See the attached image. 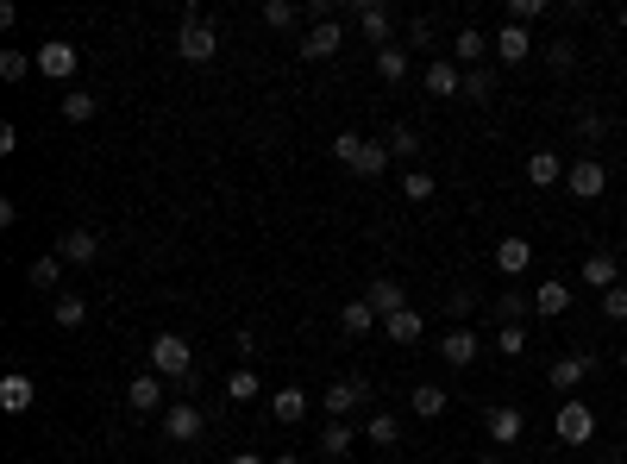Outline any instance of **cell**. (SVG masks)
I'll use <instances>...</instances> for the list:
<instances>
[{
	"label": "cell",
	"mask_w": 627,
	"mask_h": 464,
	"mask_svg": "<svg viewBox=\"0 0 627 464\" xmlns=\"http://www.w3.org/2000/svg\"><path fill=\"white\" fill-rule=\"evenodd\" d=\"M176 51H182V63H214V57H220V32L207 26V13H201V7L182 13V26H176Z\"/></svg>",
	"instance_id": "obj_1"
},
{
	"label": "cell",
	"mask_w": 627,
	"mask_h": 464,
	"mask_svg": "<svg viewBox=\"0 0 627 464\" xmlns=\"http://www.w3.org/2000/svg\"><path fill=\"white\" fill-rule=\"evenodd\" d=\"M151 370H157L164 383H189V370H195L189 339H182V333H157V339H151Z\"/></svg>",
	"instance_id": "obj_2"
},
{
	"label": "cell",
	"mask_w": 627,
	"mask_h": 464,
	"mask_svg": "<svg viewBox=\"0 0 627 464\" xmlns=\"http://www.w3.org/2000/svg\"><path fill=\"white\" fill-rule=\"evenodd\" d=\"M552 433H559V446H590V439H596V408L590 402H559Z\"/></svg>",
	"instance_id": "obj_3"
},
{
	"label": "cell",
	"mask_w": 627,
	"mask_h": 464,
	"mask_svg": "<svg viewBox=\"0 0 627 464\" xmlns=\"http://www.w3.org/2000/svg\"><path fill=\"white\" fill-rule=\"evenodd\" d=\"M602 189H609V170H602L590 151H584V157H571V170H565V195H571V201H596Z\"/></svg>",
	"instance_id": "obj_4"
},
{
	"label": "cell",
	"mask_w": 627,
	"mask_h": 464,
	"mask_svg": "<svg viewBox=\"0 0 627 464\" xmlns=\"http://www.w3.org/2000/svg\"><path fill=\"white\" fill-rule=\"evenodd\" d=\"M483 427H490V446L508 452V446H521V433H527V414L515 402H496L490 414H483Z\"/></svg>",
	"instance_id": "obj_5"
},
{
	"label": "cell",
	"mask_w": 627,
	"mask_h": 464,
	"mask_svg": "<svg viewBox=\"0 0 627 464\" xmlns=\"http://www.w3.org/2000/svg\"><path fill=\"white\" fill-rule=\"evenodd\" d=\"M76 63H82V51H76L69 38H44V44H38V76L69 82V76H76Z\"/></svg>",
	"instance_id": "obj_6"
},
{
	"label": "cell",
	"mask_w": 627,
	"mask_h": 464,
	"mask_svg": "<svg viewBox=\"0 0 627 464\" xmlns=\"http://www.w3.org/2000/svg\"><path fill=\"white\" fill-rule=\"evenodd\" d=\"M201 408L195 402H170L164 408V439H176V446H195V439H201Z\"/></svg>",
	"instance_id": "obj_7"
},
{
	"label": "cell",
	"mask_w": 627,
	"mask_h": 464,
	"mask_svg": "<svg viewBox=\"0 0 627 464\" xmlns=\"http://www.w3.org/2000/svg\"><path fill=\"white\" fill-rule=\"evenodd\" d=\"M421 82H427V95H433V101H452V95H464V69H458L452 57H433V63L421 69Z\"/></svg>",
	"instance_id": "obj_8"
},
{
	"label": "cell",
	"mask_w": 627,
	"mask_h": 464,
	"mask_svg": "<svg viewBox=\"0 0 627 464\" xmlns=\"http://www.w3.org/2000/svg\"><path fill=\"white\" fill-rule=\"evenodd\" d=\"M477 352H483V339H477L471 327H452L446 339H439V358H446L452 370H471V364H477Z\"/></svg>",
	"instance_id": "obj_9"
},
{
	"label": "cell",
	"mask_w": 627,
	"mask_h": 464,
	"mask_svg": "<svg viewBox=\"0 0 627 464\" xmlns=\"http://www.w3.org/2000/svg\"><path fill=\"white\" fill-rule=\"evenodd\" d=\"M364 396H370V383H364V377H345V383H327V396H320V408H327L333 421H345V414H352Z\"/></svg>",
	"instance_id": "obj_10"
},
{
	"label": "cell",
	"mask_w": 627,
	"mask_h": 464,
	"mask_svg": "<svg viewBox=\"0 0 627 464\" xmlns=\"http://www.w3.org/2000/svg\"><path fill=\"white\" fill-rule=\"evenodd\" d=\"M358 26H364V38L377 44V51H383V44H396V19H389L383 0H358Z\"/></svg>",
	"instance_id": "obj_11"
},
{
	"label": "cell",
	"mask_w": 627,
	"mask_h": 464,
	"mask_svg": "<svg viewBox=\"0 0 627 464\" xmlns=\"http://www.w3.org/2000/svg\"><path fill=\"white\" fill-rule=\"evenodd\" d=\"M32 402H38V383L26 370H7V377H0V414H26Z\"/></svg>",
	"instance_id": "obj_12"
},
{
	"label": "cell",
	"mask_w": 627,
	"mask_h": 464,
	"mask_svg": "<svg viewBox=\"0 0 627 464\" xmlns=\"http://www.w3.org/2000/svg\"><path fill=\"white\" fill-rule=\"evenodd\" d=\"M126 402H132V414H157V408H170V402H164V377H157V370H138L132 389H126Z\"/></svg>",
	"instance_id": "obj_13"
},
{
	"label": "cell",
	"mask_w": 627,
	"mask_h": 464,
	"mask_svg": "<svg viewBox=\"0 0 627 464\" xmlns=\"http://www.w3.org/2000/svg\"><path fill=\"white\" fill-rule=\"evenodd\" d=\"M339 44H345V32H339V19H320V26L301 38V57L308 63H327V57H339Z\"/></svg>",
	"instance_id": "obj_14"
},
{
	"label": "cell",
	"mask_w": 627,
	"mask_h": 464,
	"mask_svg": "<svg viewBox=\"0 0 627 464\" xmlns=\"http://www.w3.org/2000/svg\"><path fill=\"white\" fill-rule=\"evenodd\" d=\"M584 377H596V352H565L559 364H552V389H565V396H571Z\"/></svg>",
	"instance_id": "obj_15"
},
{
	"label": "cell",
	"mask_w": 627,
	"mask_h": 464,
	"mask_svg": "<svg viewBox=\"0 0 627 464\" xmlns=\"http://www.w3.org/2000/svg\"><path fill=\"white\" fill-rule=\"evenodd\" d=\"M615 283H621V264H615V251H590V258H584V289L609 295Z\"/></svg>",
	"instance_id": "obj_16"
},
{
	"label": "cell",
	"mask_w": 627,
	"mask_h": 464,
	"mask_svg": "<svg viewBox=\"0 0 627 464\" xmlns=\"http://www.w3.org/2000/svg\"><path fill=\"white\" fill-rule=\"evenodd\" d=\"M57 258L63 264H95L101 258V239L88 226H76V232H63V239H57Z\"/></svg>",
	"instance_id": "obj_17"
},
{
	"label": "cell",
	"mask_w": 627,
	"mask_h": 464,
	"mask_svg": "<svg viewBox=\"0 0 627 464\" xmlns=\"http://www.w3.org/2000/svg\"><path fill=\"white\" fill-rule=\"evenodd\" d=\"M364 301L377 308V320H389V314H402V308H408V295H402V283H396V276H377V283L364 289Z\"/></svg>",
	"instance_id": "obj_18"
},
{
	"label": "cell",
	"mask_w": 627,
	"mask_h": 464,
	"mask_svg": "<svg viewBox=\"0 0 627 464\" xmlns=\"http://www.w3.org/2000/svg\"><path fill=\"white\" fill-rule=\"evenodd\" d=\"M452 63H464V69H483V57H490V38H483L477 26H464L458 38H452V51H446Z\"/></svg>",
	"instance_id": "obj_19"
},
{
	"label": "cell",
	"mask_w": 627,
	"mask_h": 464,
	"mask_svg": "<svg viewBox=\"0 0 627 464\" xmlns=\"http://www.w3.org/2000/svg\"><path fill=\"white\" fill-rule=\"evenodd\" d=\"M565 170H571V164H565L559 151H533V157H527V182H533V189H552V182H565Z\"/></svg>",
	"instance_id": "obj_20"
},
{
	"label": "cell",
	"mask_w": 627,
	"mask_h": 464,
	"mask_svg": "<svg viewBox=\"0 0 627 464\" xmlns=\"http://www.w3.org/2000/svg\"><path fill=\"white\" fill-rule=\"evenodd\" d=\"M446 408H452V396H446L439 383H421V389L408 396V414H414V421H439Z\"/></svg>",
	"instance_id": "obj_21"
},
{
	"label": "cell",
	"mask_w": 627,
	"mask_h": 464,
	"mask_svg": "<svg viewBox=\"0 0 627 464\" xmlns=\"http://www.w3.org/2000/svg\"><path fill=\"white\" fill-rule=\"evenodd\" d=\"M490 314L502 320V327H527V314H533V295H521V289H502V295L490 301Z\"/></svg>",
	"instance_id": "obj_22"
},
{
	"label": "cell",
	"mask_w": 627,
	"mask_h": 464,
	"mask_svg": "<svg viewBox=\"0 0 627 464\" xmlns=\"http://www.w3.org/2000/svg\"><path fill=\"white\" fill-rule=\"evenodd\" d=\"M389 151L383 138H364V151H358V164H352V176H364V182H377V176H389Z\"/></svg>",
	"instance_id": "obj_23"
},
{
	"label": "cell",
	"mask_w": 627,
	"mask_h": 464,
	"mask_svg": "<svg viewBox=\"0 0 627 464\" xmlns=\"http://www.w3.org/2000/svg\"><path fill=\"white\" fill-rule=\"evenodd\" d=\"M527 264H533V245L521 239V232H508V239L496 245V270H502V276H521Z\"/></svg>",
	"instance_id": "obj_24"
},
{
	"label": "cell",
	"mask_w": 627,
	"mask_h": 464,
	"mask_svg": "<svg viewBox=\"0 0 627 464\" xmlns=\"http://www.w3.org/2000/svg\"><path fill=\"white\" fill-rule=\"evenodd\" d=\"M308 396H301V389L289 383V389H276V396H270V414H276V421H283V427H295V421H308Z\"/></svg>",
	"instance_id": "obj_25"
},
{
	"label": "cell",
	"mask_w": 627,
	"mask_h": 464,
	"mask_svg": "<svg viewBox=\"0 0 627 464\" xmlns=\"http://www.w3.org/2000/svg\"><path fill=\"white\" fill-rule=\"evenodd\" d=\"M496 57H502V63H527V57H533V32H527V26H502V32H496Z\"/></svg>",
	"instance_id": "obj_26"
},
{
	"label": "cell",
	"mask_w": 627,
	"mask_h": 464,
	"mask_svg": "<svg viewBox=\"0 0 627 464\" xmlns=\"http://www.w3.org/2000/svg\"><path fill=\"white\" fill-rule=\"evenodd\" d=\"M364 439H370V446H402V414L377 408V414L364 421Z\"/></svg>",
	"instance_id": "obj_27"
},
{
	"label": "cell",
	"mask_w": 627,
	"mask_h": 464,
	"mask_svg": "<svg viewBox=\"0 0 627 464\" xmlns=\"http://www.w3.org/2000/svg\"><path fill=\"white\" fill-rule=\"evenodd\" d=\"M370 327H377V308H370V301H345L339 308V333L345 339H364Z\"/></svg>",
	"instance_id": "obj_28"
},
{
	"label": "cell",
	"mask_w": 627,
	"mask_h": 464,
	"mask_svg": "<svg viewBox=\"0 0 627 464\" xmlns=\"http://www.w3.org/2000/svg\"><path fill=\"white\" fill-rule=\"evenodd\" d=\"M383 327H389V339H396V345H421L427 320H421V308H402V314H389Z\"/></svg>",
	"instance_id": "obj_29"
},
{
	"label": "cell",
	"mask_w": 627,
	"mask_h": 464,
	"mask_svg": "<svg viewBox=\"0 0 627 464\" xmlns=\"http://www.w3.org/2000/svg\"><path fill=\"white\" fill-rule=\"evenodd\" d=\"M571 308V289L565 283H540V295H533V314H540V320H559Z\"/></svg>",
	"instance_id": "obj_30"
},
{
	"label": "cell",
	"mask_w": 627,
	"mask_h": 464,
	"mask_svg": "<svg viewBox=\"0 0 627 464\" xmlns=\"http://www.w3.org/2000/svg\"><path fill=\"white\" fill-rule=\"evenodd\" d=\"M95 113H101V101L88 95V88H69V95H63V120H69V126H88Z\"/></svg>",
	"instance_id": "obj_31"
},
{
	"label": "cell",
	"mask_w": 627,
	"mask_h": 464,
	"mask_svg": "<svg viewBox=\"0 0 627 464\" xmlns=\"http://www.w3.org/2000/svg\"><path fill=\"white\" fill-rule=\"evenodd\" d=\"M51 314H57V327H69V333H76V327H88V301H82L76 289H63Z\"/></svg>",
	"instance_id": "obj_32"
},
{
	"label": "cell",
	"mask_w": 627,
	"mask_h": 464,
	"mask_svg": "<svg viewBox=\"0 0 627 464\" xmlns=\"http://www.w3.org/2000/svg\"><path fill=\"white\" fill-rule=\"evenodd\" d=\"M26 283H32V289H57V283H63V258H57V251H44V258H32Z\"/></svg>",
	"instance_id": "obj_33"
},
{
	"label": "cell",
	"mask_w": 627,
	"mask_h": 464,
	"mask_svg": "<svg viewBox=\"0 0 627 464\" xmlns=\"http://www.w3.org/2000/svg\"><path fill=\"white\" fill-rule=\"evenodd\" d=\"M408 69L414 63H408V51H396V44H383V51H377V76L383 82H408Z\"/></svg>",
	"instance_id": "obj_34"
},
{
	"label": "cell",
	"mask_w": 627,
	"mask_h": 464,
	"mask_svg": "<svg viewBox=\"0 0 627 464\" xmlns=\"http://www.w3.org/2000/svg\"><path fill=\"white\" fill-rule=\"evenodd\" d=\"M258 13H264V26H270V32H289L295 19H301V7H295V0H264Z\"/></svg>",
	"instance_id": "obj_35"
},
{
	"label": "cell",
	"mask_w": 627,
	"mask_h": 464,
	"mask_svg": "<svg viewBox=\"0 0 627 464\" xmlns=\"http://www.w3.org/2000/svg\"><path fill=\"white\" fill-rule=\"evenodd\" d=\"M320 452H327V458H345V452H352V427H345V421H327V433H320Z\"/></svg>",
	"instance_id": "obj_36"
},
{
	"label": "cell",
	"mask_w": 627,
	"mask_h": 464,
	"mask_svg": "<svg viewBox=\"0 0 627 464\" xmlns=\"http://www.w3.org/2000/svg\"><path fill=\"white\" fill-rule=\"evenodd\" d=\"M251 396H258V377H251V370L239 364V370L226 377V402H251Z\"/></svg>",
	"instance_id": "obj_37"
},
{
	"label": "cell",
	"mask_w": 627,
	"mask_h": 464,
	"mask_svg": "<svg viewBox=\"0 0 627 464\" xmlns=\"http://www.w3.org/2000/svg\"><path fill=\"white\" fill-rule=\"evenodd\" d=\"M32 76V57L26 51H0V82H26Z\"/></svg>",
	"instance_id": "obj_38"
},
{
	"label": "cell",
	"mask_w": 627,
	"mask_h": 464,
	"mask_svg": "<svg viewBox=\"0 0 627 464\" xmlns=\"http://www.w3.org/2000/svg\"><path fill=\"white\" fill-rule=\"evenodd\" d=\"M383 145L396 151V157H414V151H421V132H414V126H389V138H383Z\"/></svg>",
	"instance_id": "obj_39"
},
{
	"label": "cell",
	"mask_w": 627,
	"mask_h": 464,
	"mask_svg": "<svg viewBox=\"0 0 627 464\" xmlns=\"http://www.w3.org/2000/svg\"><path fill=\"white\" fill-rule=\"evenodd\" d=\"M546 19V0H508V26H533Z\"/></svg>",
	"instance_id": "obj_40"
},
{
	"label": "cell",
	"mask_w": 627,
	"mask_h": 464,
	"mask_svg": "<svg viewBox=\"0 0 627 464\" xmlns=\"http://www.w3.org/2000/svg\"><path fill=\"white\" fill-rule=\"evenodd\" d=\"M433 189H439V182H433L427 170H408V176H402V195H408V201H433Z\"/></svg>",
	"instance_id": "obj_41"
},
{
	"label": "cell",
	"mask_w": 627,
	"mask_h": 464,
	"mask_svg": "<svg viewBox=\"0 0 627 464\" xmlns=\"http://www.w3.org/2000/svg\"><path fill=\"white\" fill-rule=\"evenodd\" d=\"M496 352H502V358H521V352H527V327H502V333H496Z\"/></svg>",
	"instance_id": "obj_42"
},
{
	"label": "cell",
	"mask_w": 627,
	"mask_h": 464,
	"mask_svg": "<svg viewBox=\"0 0 627 464\" xmlns=\"http://www.w3.org/2000/svg\"><path fill=\"white\" fill-rule=\"evenodd\" d=\"M358 151H364V138H358V132H339V138H333V157H339L345 170L358 164Z\"/></svg>",
	"instance_id": "obj_43"
},
{
	"label": "cell",
	"mask_w": 627,
	"mask_h": 464,
	"mask_svg": "<svg viewBox=\"0 0 627 464\" xmlns=\"http://www.w3.org/2000/svg\"><path fill=\"white\" fill-rule=\"evenodd\" d=\"M464 101H490V69H464Z\"/></svg>",
	"instance_id": "obj_44"
},
{
	"label": "cell",
	"mask_w": 627,
	"mask_h": 464,
	"mask_svg": "<svg viewBox=\"0 0 627 464\" xmlns=\"http://www.w3.org/2000/svg\"><path fill=\"white\" fill-rule=\"evenodd\" d=\"M546 63L559 69V76H565V69H577V44H571V38H559V44H552V51H546Z\"/></svg>",
	"instance_id": "obj_45"
},
{
	"label": "cell",
	"mask_w": 627,
	"mask_h": 464,
	"mask_svg": "<svg viewBox=\"0 0 627 464\" xmlns=\"http://www.w3.org/2000/svg\"><path fill=\"white\" fill-rule=\"evenodd\" d=\"M577 132H584V138H590V145H596V138H602V132H609V120H602V113H596V107H584V113H577Z\"/></svg>",
	"instance_id": "obj_46"
},
{
	"label": "cell",
	"mask_w": 627,
	"mask_h": 464,
	"mask_svg": "<svg viewBox=\"0 0 627 464\" xmlns=\"http://www.w3.org/2000/svg\"><path fill=\"white\" fill-rule=\"evenodd\" d=\"M602 314H609V320H627V283H615L609 295H602Z\"/></svg>",
	"instance_id": "obj_47"
},
{
	"label": "cell",
	"mask_w": 627,
	"mask_h": 464,
	"mask_svg": "<svg viewBox=\"0 0 627 464\" xmlns=\"http://www.w3.org/2000/svg\"><path fill=\"white\" fill-rule=\"evenodd\" d=\"M439 308H446V314H458V320H464V314H471V308H477V295H471V289H458L452 301H439Z\"/></svg>",
	"instance_id": "obj_48"
},
{
	"label": "cell",
	"mask_w": 627,
	"mask_h": 464,
	"mask_svg": "<svg viewBox=\"0 0 627 464\" xmlns=\"http://www.w3.org/2000/svg\"><path fill=\"white\" fill-rule=\"evenodd\" d=\"M408 38L414 44H433V19H408Z\"/></svg>",
	"instance_id": "obj_49"
},
{
	"label": "cell",
	"mask_w": 627,
	"mask_h": 464,
	"mask_svg": "<svg viewBox=\"0 0 627 464\" xmlns=\"http://www.w3.org/2000/svg\"><path fill=\"white\" fill-rule=\"evenodd\" d=\"M226 464H264V458H258V452H232Z\"/></svg>",
	"instance_id": "obj_50"
},
{
	"label": "cell",
	"mask_w": 627,
	"mask_h": 464,
	"mask_svg": "<svg viewBox=\"0 0 627 464\" xmlns=\"http://www.w3.org/2000/svg\"><path fill=\"white\" fill-rule=\"evenodd\" d=\"M477 464H508V458L502 452H477Z\"/></svg>",
	"instance_id": "obj_51"
},
{
	"label": "cell",
	"mask_w": 627,
	"mask_h": 464,
	"mask_svg": "<svg viewBox=\"0 0 627 464\" xmlns=\"http://www.w3.org/2000/svg\"><path fill=\"white\" fill-rule=\"evenodd\" d=\"M270 464H301V458H295V452H283V458H270Z\"/></svg>",
	"instance_id": "obj_52"
},
{
	"label": "cell",
	"mask_w": 627,
	"mask_h": 464,
	"mask_svg": "<svg viewBox=\"0 0 627 464\" xmlns=\"http://www.w3.org/2000/svg\"><path fill=\"white\" fill-rule=\"evenodd\" d=\"M602 464H627V458H621V452H609V458H602Z\"/></svg>",
	"instance_id": "obj_53"
},
{
	"label": "cell",
	"mask_w": 627,
	"mask_h": 464,
	"mask_svg": "<svg viewBox=\"0 0 627 464\" xmlns=\"http://www.w3.org/2000/svg\"><path fill=\"white\" fill-rule=\"evenodd\" d=\"M615 19H621V32H627V7H621V13H615Z\"/></svg>",
	"instance_id": "obj_54"
},
{
	"label": "cell",
	"mask_w": 627,
	"mask_h": 464,
	"mask_svg": "<svg viewBox=\"0 0 627 464\" xmlns=\"http://www.w3.org/2000/svg\"><path fill=\"white\" fill-rule=\"evenodd\" d=\"M621 377H627V352H621Z\"/></svg>",
	"instance_id": "obj_55"
}]
</instances>
